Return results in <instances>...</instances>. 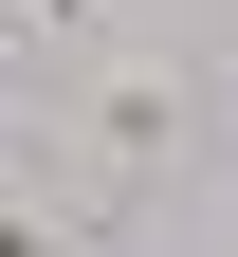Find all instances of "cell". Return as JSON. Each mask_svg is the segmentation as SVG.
<instances>
[{
	"label": "cell",
	"mask_w": 238,
	"mask_h": 257,
	"mask_svg": "<svg viewBox=\"0 0 238 257\" xmlns=\"http://www.w3.org/2000/svg\"><path fill=\"white\" fill-rule=\"evenodd\" d=\"M183 147V74H110L92 92V166H165Z\"/></svg>",
	"instance_id": "6da1fadb"
},
{
	"label": "cell",
	"mask_w": 238,
	"mask_h": 257,
	"mask_svg": "<svg viewBox=\"0 0 238 257\" xmlns=\"http://www.w3.org/2000/svg\"><path fill=\"white\" fill-rule=\"evenodd\" d=\"M0 257H55V220H37V202H19V184H0Z\"/></svg>",
	"instance_id": "7a4b0ae2"
},
{
	"label": "cell",
	"mask_w": 238,
	"mask_h": 257,
	"mask_svg": "<svg viewBox=\"0 0 238 257\" xmlns=\"http://www.w3.org/2000/svg\"><path fill=\"white\" fill-rule=\"evenodd\" d=\"M0 19H37V37H74V19H92V0H0Z\"/></svg>",
	"instance_id": "3957f363"
}]
</instances>
